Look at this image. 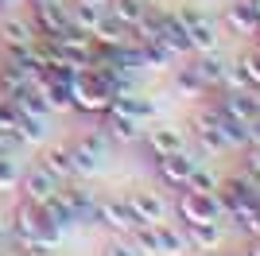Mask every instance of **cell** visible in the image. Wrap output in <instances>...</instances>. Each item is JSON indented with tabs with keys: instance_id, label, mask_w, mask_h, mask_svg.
<instances>
[{
	"instance_id": "obj_8",
	"label": "cell",
	"mask_w": 260,
	"mask_h": 256,
	"mask_svg": "<svg viewBox=\"0 0 260 256\" xmlns=\"http://www.w3.org/2000/svg\"><path fill=\"white\" fill-rule=\"evenodd\" d=\"M47 43H51L54 51H62L74 66H86L89 54H93V35L78 31V27H62V31L54 35V39H47Z\"/></svg>"
},
{
	"instance_id": "obj_16",
	"label": "cell",
	"mask_w": 260,
	"mask_h": 256,
	"mask_svg": "<svg viewBox=\"0 0 260 256\" xmlns=\"http://www.w3.org/2000/svg\"><path fill=\"white\" fill-rule=\"evenodd\" d=\"M159 233V256H183V252H194L190 241H186V229L183 225H171V221H159L155 225Z\"/></svg>"
},
{
	"instance_id": "obj_31",
	"label": "cell",
	"mask_w": 260,
	"mask_h": 256,
	"mask_svg": "<svg viewBox=\"0 0 260 256\" xmlns=\"http://www.w3.org/2000/svg\"><path fill=\"white\" fill-rule=\"evenodd\" d=\"M12 186H20V167L12 155H0V190H12Z\"/></svg>"
},
{
	"instance_id": "obj_24",
	"label": "cell",
	"mask_w": 260,
	"mask_h": 256,
	"mask_svg": "<svg viewBox=\"0 0 260 256\" xmlns=\"http://www.w3.org/2000/svg\"><path fill=\"white\" fill-rule=\"evenodd\" d=\"M16 136H20L23 144H39V140L47 136V117H39V113H23V109H20V120H16Z\"/></svg>"
},
{
	"instance_id": "obj_1",
	"label": "cell",
	"mask_w": 260,
	"mask_h": 256,
	"mask_svg": "<svg viewBox=\"0 0 260 256\" xmlns=\"http://www.w3.org/2000/svg\"><path fill=\"white\" fill-rule=\"evenodd\" d=\"M175 16L183 20V31H186V47H190V54H202V51H214V47H217V23L210 20L202 8L186 4V8H179Z\"/></svg>"
},
{
	"instance_id": "obj_4",
	"label": "cell",
	"mask_w": 260,
	"mask_h": 256,
	"mask_svg": "<svg viewBox=\"0 0 260 256\" xmlns=\"http://www.w3.org/2000/svg\"><path fill=\"white\" fill-rule=\"evenodd\" d=\"M89 217H98L105 229H113V233H120V237L136 225V213H132L128 198H98L93 210H89Z\"/></svg>"
},
{
	"instance_id": "obj_10",
	"label": "cell",
	"mask_w": 260,
	"mask_h": 256,
	"mask_svg": "<svg viewBox=\"0 0 260 256\" xmlns=\"http://www.w3.org/2000/svg\"><path fill=\"white\" fill-rule=\"evenodd\" d=\"M70 159H74V175H93L105 159V136H82L70 144Z\"/></svg>"
},
{
	"instance_id": "obj_18",
	"label": "cell",
	"mask_w": 260,
	"mask_h": 256,
	"mask_svg": "<svg viewBox=\"0 0 260 256\" xmlns=\"http://www.w3.org/2000/svg\"><path fill=\"white\" fill-rule=\"evenodd\" d=\"M39 167H47L54 175L58 182H66V179H74V159H70V148H47L43 151V159H39Z\"/></svg>"
},
{
	"instance_id": "obj_32",
	"label": "cell",
	"mask_w": 260,
	"mask_h": 256,
	"mask_svg": "<svg viewBox=\"0 0 260 256\" xmlns=\"http://www.w3.org/2000/svg\"><path fill=\"white\" fill-rule=\"evenodd\" d=\"M186 186H190V190H217V179L210 175V171L194 167V171H190V179H186Z\"/></svg>"
},
{
	"instance_id": "obj_37",
	"label": "cell",
	"mask_w": 260,
	"mask_h": 256,
	"mask_svg": "<svg viewBox=\"0 0 260 256\" xmlns=\"http://www.w3.org/2000/svg\"><path fill=\"white\" fill-rule=\"evenodd\" d=\"M245 252H249V256H260V237H252V241H249V248H245Z\"/></svg>"
},
{
	"instance_id": "obj_13",
	"label": "cell",
	"mask_w": 260,
	"mask_h": 256,
	"mask_svg": "<svg viewBox=\"0 0 260 256\" xmlns=\"http://www.w3.org/2000/svg\"><path fill=\"white\" fill-rule=\"evenodd\" d=\"M39 31H35L31 20H20V16H8V20H0V43H4V51H16V47H35Z\"/></svg>"
},
{
	"instance_id": "obj_36",
	"label": "cell",
	"mask_w": 260,
	"mask_h": 256,
	"mask_svg": "<svg viewBox=\"0 0 260 256\" xmlns=\"http://www.w3.org/2000/svg\"><path fill=\"white\" fill-rule=\"evenodd\" d=\"M8 233H12V225L0 217V248H4V241H8Z\"/></svg>"
},
{
	"instance_id": "obj_11",
	"label": "cell",
	"mask_w": 260,
	"mask_h": 256,
	"mask_svg": "<svg viewBox=\"0 0 260 256\" xmlns=\"http://www.w3.org/2000/svg\"><path fill=\"white\" fill-rule=\"evenodd\" d=\"M221 27L229 35H252L260 27V0H249V4H233L221 16Z\"/></svg>"
},
{
	"instance_id": "obj_30",
	"label": "cell",
	"mask_w": 260,
	"mask_h": 256,
	"mask_svg": "<svg viewBox=\"0 0 260 256\" xmlns=\"http://www.w3.org/2000/svg\"><path fill=\"white\" fill-rule=\"evenodd\" d=\"M237 66L245 70V74H249V82H252V85L260 89V47H256V43H252L249 51H245V54L237 58Z\"/></svg>"
},
{
	"instance_id": "obj_38",
	"label": "cell",
	"mask_w": 260,
	"mask_h": 256,
	"mask_svg": "<svg viewBox=\"0 0 260 256\" xmlns=\"http://www.w3.org/2000/svg\"><path fill=\"white\" fill-rule=\"evenodd\" d=\"M89 4H105V0H89Z\"/></svg>"
},
{
	"instance_id": "obj_25",
	"label": "cell",
	"mask_w": 260,
	"mask_h": 256,
	"mask_svg": "<svg viewBox=\"0 0 260 256\" xmlns=\"http://www.w3.org/2000/svg\"><path fill=\"white\" fill-rule=\"evenodd\" d=\"M27 85H31V78L23 74L20 66H12L8 58L0 62V93H4V97H16L20 89H27Z\"/></svg>"
},
{
	"instance_id": "obj_19",
	"label": "cell",
	"mask_w": 260,
	"mask_h": 256,
	"mask_svg": "<svg viewBox=\"0 0 260 256\" xmlns=\"http://www.w3.org/2000/svg\"><path fill=\"white\" fill-rule=\"evenodd\" d=\"M101 16H105V4H89V0H78L74 8H70V27H78V31L93 35V27H98Z\"/></svg>"
},
{
	"instance_id": "obj_26",
	"label": "cell",
	"mask_w": 260,
	"mask_h": 256,
	"mask_svg": "<svg viewBox=\"0 0 260 256\" xmlns=\"http://www.w3.org/2000/svg\"><path fill=\"white\" fill-rule=\"evenodd\" d=\"M194 66H198V74L206 78V85H210V89H217V85H221L225 62H221V58H217L214 51H202V54H194Z\"/></svg>"
},
{
	"instance_id": "obj_5",
	"label": "cell",
	"mask_w": 260,
	"mask_h": 256,
	"mask_svg": "<svg viewBox=\"0 0 260 256\" xmlns=\"http://www.w3.org/2000/svg\"><path fill=\"white\" fill-rule=\"evenodd\" d=\"M31 23L43 39H54L62 27H70V12L62 8V0H35L31 4Z\"/></svg>"
},
{
	"instance_id": "obj_17",
	"label": "cell",
	"mask_w": 260,
	"mask_h": 256,
	"mask_svg": "<svg viewBox=\"0 0 260 256\" xmlns=\"http://www.w3.org/2000/svg\"><path fill=\"white\" fill-rule=\"evenodd\" d=\"M148 148H152L155 155H171V151H183V148H186L183 128H171V124L152 128V132H148Z\"/></svg>"
},
{
	"instance_id": "obj_39",
	"label": "cell",
	"mask_w": 260,
	"mask_h": 256,
	"mask_svg": "<svg viewBox=\"0 0 260 256\" xmlns=\"http://www.w3.org/2000/svg\"><path fill=\"white\" fill-rule=\"evenodd\" d=\"M233 256H249V252H233Z\"/></svg>"
},
{
	"instance_id": "obj_40",
	"label": "cell",
	"mask_w": 260,
	"mask_h": 256,
	"mask_svg": "<svg viewBox=\"0 0 260 256\" xmlns=\"http://www.w3.org/2000/svg\"><path fill=\"white\" fill-rule=\"evenodd\" d=\"M194 256H206V252H194Z\"/></svg>"
},
{
	"instance_id": "obj_23",
	"label": "cell",
	"mask_w": 260,
	"mask_h": 256,
	"mask_svg": "<svg viewBox=\"0 0 260 256\" xmlns=\"http://www.w3.org/2000/svg\"><path fill=\"white\" fill-rule=\"evenodd\" d=\"M132 241V245H136V252L140 256H159V233H155V225H132L128 233H124Z\"/></svg>"
},
{
	"instance_id": "obj_14",
	"label": "cell",
	"mask_w": 260,
	"mask_h": 256,
	"mask_svg": "<svg viewBox=\"0 0 260 256\" xmlns=\"http://www.w3.org/2000/svg\"><path fill=\"white\" fill-rule=\"evenodd\" d=\"M140 124H144V120L128 117V113H124V109H117V105H109V109H105V132H109L113 140H124V144L140 140V136H144Z\"/></svg>"
},
{
	"instance_id": "obj_20",
	"label": "cell",
	"mask_w": 260,
	"mask_h": 256,
	"mask_svg": "<svg viewBox=\"0 0 260 256\" xmlns=\"http://www.w3.org/2000/svg\"><path fill=\"white\" fill-rule=\"evenodd\" d=\"M113 105L124 109V113H128V117H136V120H152V117H155V101H148V97H140V93H132V89L117 93V97H113Z\"/></svg>"
},
{
	"instance_id": "obj_12",
	"label": "cell",
	"mask_w": 260,
	"mask_h": 256,
	"mask_svg": "<svg viewBox=\"0 0 260 256\" xmlns=\"http://www.w3.org/2000/svg\"><path fill=\"white\" fill-rule=\"evenodd\" d=\"M128 206H132V213H136V225H159V221H167V202H163L155 190H132L128 194Z\"/></svg>"
},
{
	"instance_id": "obj_7",
	"label": "cell",
	"mask_w": 260,
	"mask_h": 256,
	"mask_svg": "<svg viewBox=\"0 0 260 256\" xmlns=\"http://www.w3.org/2000/svg\"><path fill=\"white\" fill-rule=\"evenodd\" d=\"M109 105H113V93H105V89H98V85L74 78V85H70V109L89 113V117H105Z\"/></svg>"
},
{
	"instance_id": "obj_35",
	"label": "cell",
	"mask_w": 260,
	"mask_h": 256,
	"mask_svg": "<svg viewBox=\"0 0 260 256\" xmlns=\"http://www.w3.org/2000/svg\"><path fill=\"white\" fill-rule=\"evenodd\" d=\"M245 144H252V148H260V113L252 120H245Z\"/></svg>"
},
{
	"instance_id": "obj_9",
	"label": "cell",
	"mask_w": 260,
	"mask_h": 256,
	"mask_svg": "<svg viewBox=\"0 0 260 256\" xmlns=\"http://www.w3.org/2000/svg\"><path fill=\"white\" fill-rule=\"evenodd\" d=\"M20 186H23V202L43 206V202H51L54 194H58V186H62V182L54 179L47 167H31L27 175H20Z\"/></svg>"
},
{
	"instance_id": "obj_2",
	"label": "cell",
	"mask_w": 260,
	"mask_h": 256,
	"mask_svg": "<svg viewBox=\"0 0 260 256\" xmlns=\"http://www.w3.org/2000/svg\"><path fill=\"white\" fill-rule=\"evenodd\" d=\"M175 210H179L183 221H217V217H221V202H217V194L214 190H190V186H183Z\"/></svg>"
},
{
	"instance_id": "obj_22",
	"label": "cell",
	"mask_w": 260,
	"mask_h": 256,
	"mask_svg": "<svg viewBox=\"0 0 260 256\" xmlns=\"http://www.w3.org/2000/svg\"><path fill=\"white\" fill-rule=\"evenodd\" d=\"M58 198L66 202V210L74 213V221L89 217V210H93V198H89V190H82V186H58Z\"/></svg>"
},
{
	"instance_id": "obj_28",
	"label": "cell",
	"mask_w": 260,
	"mask_h": 256,
	"mask_svg": "<svg viewBox=\"0 0 260 256\" xmlns=\"http://www.w3.org/2000/svg\"><path fill=\"white\" fill-rule=\"evenodd\" d=\"M140 54H144V66H171L175 62V54L159 39H140Z\"/></svg>"
},
{
	"instance_id": "obj_34",
	"label": "cell",
	"mask_w": 260,
	"mask_h": 256,
	"mask_svg": "<svg viewBox=\"0 0 260 256\" xmlns=\"http://www.w3.org/2000/svg\"><path fill=\"white\" fill-rule=\"evenodd\" d=\"M245 175L260 179V148H252V144H245Z\"/></svg>"
},
{
	"instance_id": "obj_29",
	"label": "cell",
	"mask_w": 260,
	"mask_h": 256,
	"mask_svg": "<svg viewBox=\"0 0 260 256\" xmlns=\"http://www.w3.org/2000/svg\"><path fill=\"white\" fill-rule=\"evenodd\" d=\"M39 210H43V217H47V221L54 225V229H66V225H74V213L66 210V202L58 198V194H54L51 202H43Z\"/></svg>"
},
{
	"instance_id": "obj_27",
	"label": "cell",
	"mask_w": 260,
	"mask_h": 256,
	"mask_svg": "<svg viewBox=\"0 0 260 256\" xmlns=\"http://www.w3.org/2000/svg\"><path fill=\"white\" fill-rule=\"evenodd\" d=\"M109 12L117 16L120 23H128V27H136V23L144 20V12H148V4H140V0H105Z\"/></svg>"
},
{
	"instance_id": "obj_6",
	"label": "cell",
	"mask_w": 260,
	"mask_h": 256,
	"mask_svg": "<svg viewBox=\"0 0 260 256\" xmlns=\"http://www.w3.org/2000/svg\"><path fill=\"white\" fill-rule=\"evenodd\" d=\"M194 167H198V159L186 148L171 151V155H155V175H159L163 186H186V179H190Z\"/></svg>"
},
{
	"instance_id": "obj_15",
	"label": "cell",
	"mask_w": 260,
	"mask_h": 256,
	"mask_svg": "<svg viewBox=\"0 0 260 256\" xmlns=\"http://www.w3.org/2000/svg\"><path fill=\"white\" fill-rule=\"evenodd\" d=\"M183 229L194 252H210V248L221 245V225L217 221H183Z\"/></svg>"
},
{
	"instance_id": "obj_33",
	"label": "cell",
	"mask_w": 260,
	"mask_h": 256,
	"mask_svg": "<svg viewBox=\"0 0 260 256\" xmlns=\"http://www.w3.org/2000/svg\"><path fill=\"white\" fill-rule=\"evenodd\" d=\"M101 256H140V252H136V245H132L128 237H120V241L105 245V252H101Z\"/></svg>"
},
{
	"instance_id": "obj_21",
	"label": "cell",
	"mask_w": 260,
	"mask_h": 256,
	"mask_svg": "<svg viewBox=\"0 0 260 256\" xmlns=\"http://www.w3.org/2000/svg\"><path fill=\"white\" fill-rule=\"evenodd\" d=\"M175 85H179L183 93H190V97H202V93H210V85H206V78L198 74L194 58H190L186 66H175Z\"/></svg>"
},
{
	"instance_id": "obj_3",
	"label": "cell",
	"mask_w": 260,
	"mask_h": 256,
	"mask_svg": "<svg viewBox=\"0 0 260 256\" xmlns=\"http://www.w3.org/2000/svg\"><path fill=\"white\" fill-rule=\"evenodd\" d=\"M214 105L225 113L229 120H252L260 113V89L252 85V89H217V97H214Z\"/></svg>"
}]
</instances>
